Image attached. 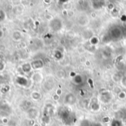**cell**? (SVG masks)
<instances>
[{"label":"cell","mask_w":126,"mask_h":126,"mask_svg":"<svg viewBox=\"0 0 126 126\" xmlns=\"http://www.w3.org/2000/svg\"><path fill=\"white\" fill-rule=\"evenodd\" d=\"M22 69L25 72H29L31 70V66L29 63H24L22 66Z\"/></svg>","instance_id":"1"},{"label":"cell","mask_w":126,"mask_h":126,"mask_svg":"<svg viewBox=\"0 0 126 126\" xmlns=\"http://www.w3.org/2000/svg\"><path fill=\"white\" fill-rule=\"evenodd\" d=\"M7 121H8V120H7V119H5V118H4V119H3V123H7Z\"/></svg>","instance_id":"2"},{"label":"cell","mask_w":126,"mask_h":126,"mask_svg":"<svg viewBox=\"0 0 126 126\" xmlns=\"http://www.w3.org/2000/svg\"><path fill=\"white\" fill-rule=\"evenodd\" d=\"M2 35H3V32H2V31H1V30H0V38H1V36H2Z\"/></svg>","instance_id":"3"},{"label":"cell","mask_w":126,"mask_h":126,"mask_svg":"<svg viewBox=\"0 0 126 126\" xmlns=\"http://www.w3.org/2000/svg\"><path fill=\"white\" fill-rule=\"evenodd\" d=\"M33 126H38V125L36 124V123H35V124H33Z\"/></svg>","instance_id":"4"}]
</instances>
